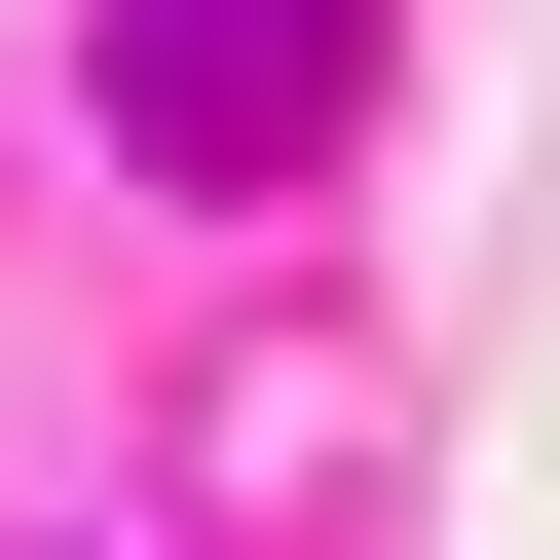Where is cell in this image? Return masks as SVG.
<instances>
[{"instance_id": "1", "label": "cell", "mask_w": 560, "mask_h": 560, "mask_svg": "<svg viewBox=\"0 0 560 560\" xmlns=\"http://www.w3.org/2000/svg\"><path fill=\"white\" fill-rule=\"evenodd\" d=\"M75 75H113V150H150V187H300V150L374 113V0H113Z\"/></svg>"}]
</instances>
